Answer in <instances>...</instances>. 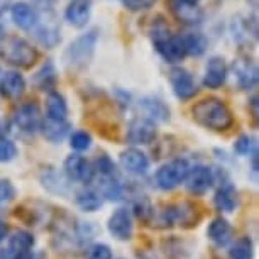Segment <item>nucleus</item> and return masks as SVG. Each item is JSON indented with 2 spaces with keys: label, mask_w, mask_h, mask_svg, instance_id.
<instances>
[{
  "label": "nucleus",
  "mask_w": 259,
  "mask_h": 259,
  "mask_svg": "<svg viewBox=\"0 0 259 259\" xmlns=\"http://www.w3.org/2000/svg\"><path fill=\"white\" fill-rule=\"evenodd\" d=\"M207 237L208 241L217 247H227L234 241V227L226 217H215L210 221L207 227Z\"/></svg>",
  "instance_id": "14"
},
{
  "label": "nucleus",
  "mask_w": 259,
  "mask_h": 259,
  "mask_svg": "<svg viewBox=\"0 0 259 259\" xmlns=\"http://www.w3.org/2000/svg\"><path fill=\"white\" fill-rule=\"evenodd\" d=\"M6 259H37L36 252L32 251H6Z\"/></svg>",
  "instance_id": "40"
},
{
  "label": "nucleus",
  "mask_w": 259,
  "mask_h": 259,
  "mask_svg": "<svg viewBox=\"0 0 259 259\" xmlns=\"http://www.w3.org/2000/svg\"><path fill=\"white\" fill-rule=\"evenodd\" d=\"M0 56L12 66L29 68L37 61L39 53L26 39L19 36H4L0 39Z\"/></svg>",
  "instance_id": "2"
},
{
  "label": "nucleus",
  "mask_w": 259,
  "mask_h": 259,
  "mask_svg": "<svg viewBox=\"0 0 259 259\" xmlns=\"http://www.w3.org/2000/svg\"><path fill=\"white\" fill-rule=\"evenodd\" d=\"M154 46L159 56L163 58L166 63H180L187 56V48H185L183 36H175L169 34L166 27L154 29Z\"/></svg>",
  "instance_id": "6"
},
{
  "label": "nucleus",
  "mask_w": 259,
  "mask_h": 259,
  "mask_svg": "<svg viewBox=\"0 0 259 259\" xmlns=\"http://www.w3.org/2000/svg\"><path fill=\"white\" fill-rule=\"evenodd\" d=\"M56 68L51 61H46L45 65L39 68V71L34 75V85L42 92H51L56 85Z\"/></svg>",
  "instance_id": "28"
},
{
  "label": "nucleus",
  "mask_w": 259,
  "mask_h": 259,
  "mask_svg": "<svg viewBox=\"0 0 259 259\" xmlns=\"http://www.w3.org/2000/svg\"><path fill=\"white\" fill-rule=\"evenodd\" d=\"M100 197H104L110 202H119L124 198V187L117 180V177L112 178H102V187H100Z\"/></svg>",
  "instance_id": "30"
},
{
  "label": "nucleus",
  "mask_w": 259,
  "mask_h": 259,
  "mask_svg": "<svg viewBox=\"0 0 259 259\" xmlns=\"http://www.w3.org/2000/svg\"><path fill=\"white\" fill-rule=\"evenodd\" d=\"M70 146H71V149L78 151V153L90 149V146H92V136L87 133V131H76V133H73L70 136Z\"/></svg>",
  "instance_id": "35"
},
{
  "label": "nucleus",
  "mask_w": 259,
  "mask_h": 259,
  "mask_svg": "<svg viewBox=\"0 0 259 259\" xmlns=\"http://www.w3.org/2000/svg\"><path fill=\"white\" fill-rule=\"evenodd\" d=\"M156 136H158L156 122L149 117H138L127 125L125 141L131 146H148L156 139Z\"/></svg>",
  "instance_id": "10"
},
{
  "label": "nucleus",
  "mask_w": 259,
  "mask_h": 259,
  "mask_svg": "<svg viewBox=\"0 0 259 259\" xmlns=\"http://www.w3.org/2000/svg\"><path fill=\"white\" fill-rule=\"evenodd\" d=\"M71 125L68 120H55V119H46L41 120V131L45 134V138L50 141V143H61L63 139L66 138L68 133H70Z\"/></svg>",
  "instance_id": "23"
},
{
  "label": "nucleus",
  "mask_w": 259,
  "mask_h": 259,
  "mask_svg": "<svg viewBox=\"0 0 259 259\" xmlns=\"http://www.w3.org/2000/svg\"><path fill=\"white\" fill-rule=\"evenodd\" d=\"M200 0H169L171 12L180 22L188 24V26H195L202 21L203 14L202 9L198 7Z\"/></svg>",
  "instance_id": "15"
},
{
  "label": "nucleus",
  "mask_w": 259,
  "mask_h": 259,
  "mask_svg": "<svg viewBox=\"0 0 259 259\" xmlns=\"http://www.w3.org/2000/svg\"><path fill=\"white\" fill-rule=\"evenodd\" d=\"M190 168H192V166L183 158L171 159L168 163L161 164L154 175L156 187L159 190H163V192H171V190L178 188L180 185L185 183Z\"/></svg>",
  "instance_id": "5"
},
{
  "label": "nucleus",
  "mask_w": 259,
  "mask_h": 259,
  "mask_svg": "<svg viewBox=\"0 0 259 259\" xmlns=\"http://www.w3.org/2000/svg\"><path fill=\"white\" fill-rule=\"evenodd\" d=\"M92 14L90 0H73L65 11V19L73 27H85Z\"/></svg>",
  "instance_id": "21"
},
{
  "label": "nucleus",
  "mask_w": 259,
  "mask_h": 259,
  "mask_svg": "<svg viewBox=\"0 0 259 259\" xmlns=\"http://www.w3.org/2000/svg\"><path fill=\"white\" fill-rule=\"evenodd\" d=\"M26 92V80L19 71H7L0 76V95L9 100L21 99Z\"/></svg>",
  "instance_id": "18"
},
{
  "label": "nucleus",
  "mask_w": 259,
  "mask_h": 259,
  "mask_svg": "<svg viewBox=\"0 0 259 259\" xmlns=\"http://www.w3.org/2000/svg\"><path fill=\"white\" fill-rule=\"evenodd\" d=\"M252 115H254V119H257V97L252 99Z\"/></svg>",
  "instance_id": "44"
},
{
  "label": "nucleus",
  "mask_w": 259,
  "mask_h": 259,
  "mask_svg": "<svg viewBox=\"0 0 259 259\" xmlns=\"http://www.w3.org/2000/svg\"><path fill=\"white\" fill-rule=\"evenodd\" d=\"M17 195V190L16 187L12 185L11 180H6V178H0V207H6L16 198Z\"/></svg>",
  "instance_id": "37"
},
{
  "label": "nucleus",
  "mask_w": 259,
  "mask_h": 259,
  "mask_svg": "<svg viewBox=\"0 0 259 259\" xmlns=\"http://www.w3.org/2000/svg\"><path fill=\"white\" fill-rule=\"evenodd\" d=\"M7 236H9V224L0 219V244L6 241Z\"/></svg>",
  "instance_id": "42"
},
{
  "label": "nucleus",
  "mask_w": 259,
  "mask_h": 259,
  "mask_svg": "<svg viewBox=\"0 0 259 259\" xmlns=\"http://www.w3.org/2000/svg\"><path fill=\"white\" fill-rule=\"evenodd\" d=\"M227 78V65L226 60L221 56H213L210 58L207 66H205V75H203V85L207 89H221L226 83Z\"/></svg>",
  "instance_id": "17"
},
{
  "label": "nucleus",
  "mask_w": 259,
  "mask_h": 259,
  "mask_svg": "<svg viewBox=\"0 0 259 259\" xmlns=\"http://www.w3.org/2000/svg\"><path fill=\"white\" fill-rule=\"evenodd\" d=\"M19 149L16 143H12L11 139L2 138L0 139V163H11L17 158Z\"/></svg>",
  "instance_id": "36"
},
{
  "label": "nucleus",
  "mask_w": 259,
  "mask_h": 259,
  "mask_svg": "<svg viewBox=\"0 0 259 259\" xmlns=\"http://www.w3.org/2000/svg\"><path fill=\"white\" fill-rule=\"evenodd\" d=\"M215 183V171L207 164H197L190 168L188 177L185 180L187 192L193 197H203Z\"/></svg>",
  "instance_id": "9"
},
{
  "label": "nucleus",
  "mask_w": 259,
  "mask_h": 259,
  "mask_svg": "<svg viewBox=\"0 0 259 259\" xmlns=\"http://www.w3.org/2000/svg\"><path fill=\"white\" fill-rule=\"evenodd\" d=\"M97 41H99V32L89 31L87 34H81L80 37H76L75 41L68 46V50L65 53V61L68 63V66L81 70V68L89 66L92 58H94Z\"/></svg>",
  "instance_id": "4"
},
{
  "label": "nucleus",
  "mask_w": 259,
  "mask_h": 259,
  "mask_svg": "<svg viewBox=\"0 0 259 259\" xmlns=\"http://www.w3.org/2000/svg\"><path fill=\"white\" fill-rule=\"evenodd\" d=\"M193 120L205 129L224 133L234 125V115L227 104L221 99H203L192 107Z\"/></svg>",
  "instance_id": "1"
},
{
  "label": "nucleus",
  "mask_w": 259,
  "mask_h": 259,
  "mask_svg": "<svg viewBox=\"0 0 259 259\" xmlns=\"http://www.w3.org/2000/svg\"><path fill=\"white\" fill-rule=\"evenodd\" d=\"M122 6L131 12H141V11H148L156 4V0H120Z\"/></svg>",
  "instance_id": "39"
},
{
  "label": "nucleus",
  "mask_w": 259,
  "mask_h": 259,
  "mask_svg": "<svg viewBox=\"0 0 259 259\" xmlns=\"http://www.w3.org/2000/svg\"><path fill=\"white\" fill-rule=\"evenodd\" d=\"M234 75L242 90H251L257 85V68L251 60H237L234 63Z\"/></svg>",
  "instance_id": "22"
},
{
  "label": "nucleus",
  "mask_w": 259,
  "mask_h": 259,
  "mask_svg": "<svg viewBox=\"0 0 259 259\" xmlns=\"http://www.w3.org/2000/svg\"><path fill=\"white\" fill-rule=\"evenodd\" d=\"M75 200H76L78 208H80L81 212H87V213H94V212H97V210H100L102 203H104L100 193L97 192V190H92V188L80 190V192L76 193Z\"/></svg>",
  "instance_id": "27"
},
{
  "label": "nucleus",
  "mask_w": 259,
  "mask_h": 259,
  "mask_svg": "<svg viewBox=\"0 0 259 259\" xmlns=\"http://www.w3.org/2000/svg\"><path fill=\"white\" fill-rule=\"evenodd\" d=\"M139 107L146 112V115L154 122H166L169 120V109L164 105V102L153 97H146L139 102Z\"/></svg>",
  "instance_id": "24"
},
{
  "label": "nucleus",
  "mask_w": 259,
  "mask_h": 259,
  "mask_svg": "<svg viewBox=\"0 0 259 259\" xmlns=\"http://www.w3.org/2000/svg\"><path fill=\"white\" fill-rule=\"evenodd\" d=\"M185 48H187V55L192 56H202L207 51V37L200 32H190L183 36Z\"/></svg>",
  "instance_id": "31"
},
{
  "label": "nucleus",
  "mask_w": 259,
  "mask_h": 259,
  "mask_svg": "<svg viewBox=\"0 0 259 259\" xmlns=\"http://www.w3.org/2000/svg\"><path fill=\"white\" fill-rule=\"evenodd\" d=\"M63 173L68 182L89 185L95 177L94 163L81 154H70L63 163Z\"/></svg>",
  "instance_id": "8"
},
{
  "label": "nucleus",
  "mask_w": 259,
  "mask_h": 259,
  "mask_svg": "<svg viewBox=\"0 0 259 259\" xmlns=\"http://www.w3.org/2000/svg\"><path fill=\"white\" fill-rule=\"evenodd\" d=\"M36 246V237L32 232L26 229H17L11 236H7V249L9 251H31Z\"/></svg>",
  "instance_id": "26"
},
{
  "label": "nucleus",
  "mask_w": 259,
  "mask_h": 259,
  "mask_svg": "<svg viewBox=\"0 0 259 259\" xmlns=\"http://www.w3.org/2000/svg\"><path fill=\"white\" fill-rule=\"evenodd\" d=\"M94 169H95V173H99L102 178H112L117 175L115 163L110 159V156H107V154H102L95 159Z\"/></svg>",
  "instance_id": "34"
},
{
  "label": "nucleus",
  "mask_w": 259,
  "mask_h": 259,
  "mask_svg": "<svg viewBox=\"0 0 259 259\" xmlns=\"http://www.w3.org/2000/svg\"><path fill=\"white\" fill-rule=\"evenodd\" d=\"M0 76H2V70H0Z\"/></svg>",
  "instance_id": "46"
},
{
  "label": "nucleus",
  "mask_w": 259,
  "mask_h": 259,
  "mask_svg": "<svg viewBox=\"0 0 259 259\" xmlns=\"http://www.w3.org/2000/svg\"><path fill=\"white\" fill-rule=\"evenodd\" d=\"M122 259H124V257H122Z\"/></svg>",
  "instance_id": "47"
},
{
  "label": "nucleus",
  "mask_w": 259,
  "mask_h": 259,
  "mask_svg": "<svg viewBox=\"0 0 259 259\" xmlns=\"http://www.w3.org/2000/svg\"><path fill=\"white\" fill-rule=\"evenodd\" d=\"M107 231L115 241L127 242L134 234V215L127 207H119L110 213L107 221Z\"/></svg>",
  "instance_id": "7"
},
{
  "label": "nucleus",
  "mask_w": 259,
  "mask_h": 259,
  "mask_svg": "<svg viewBox=\"0 0 259 259\" xmlns=\"http://www.w3.org/2000/svg\"><path fill=\"white\" fill-rule=\"evenodd\" d=\"M7 134H9V122L0 120V139L6 138Z\"/></svg>",
  "instance_id": "43"
},
{
  "label": "nucleus",
  "mask_w": 259,
  "mask_h": 259,
  "mask_svg": "<svg viewBox=\"0 0 259 259\" xmlns=\"http://www.w3.org/2000/svg\"><path fill=\"white\" fill-rule=\"evenodd\" d=\"M256 148H257V146H256V143H254V139L249 138L247 134L239 136V139L236 141V144H234V151H236L239 156L251 154Z\"/></svg>",
  "instance_id": "38"
},
{
  "label": "nucleus",
  "mask_w": 259,
  "mask_h": 259,
  "mask_svg": "<svg viewBox=\"0 0 259 259\" xmlns=\"http://www.w3.org/2000/svg\"><path fill=\"white\" fill-rule=\"evenodd\" d=\"M231 244L232 246L229 249V257L231 259H252L254 244L251 237H239L237 241H232Z\"/></svg>",
  "instance_id": "29"
},
{
  "label": "nucleus",
  "mask_w": 259,
  "mask_h": 259,
  "mask_svg": "<svg viewBox=\"0 0 259 259\" xmlns=\"http://www.w3.org/2000/svg\"><path fill=\"white\" fill-rule=\"evenodd\" d=\"M41 110L36 102H27L22 104L17 109V112L14 114V122L22 133L26 134H36L41 129Z\"/></svg>",
  "instance_id": "11"
},
{
  "label": "nucleus",
  "mask_w": 259,
  "mask_h": 259,
  "mask_svg": "<svg viewBox=\"0 0 259 259\" xmlns=\"http://www.w3.org/2000/svg\"><path fill=\"white\" fill-rule=\"evenodd\" d=\"M31 2L34 4V6H37L39 9H42V11H50L55 0H31Z\"/></svg>",
  "instance_id": "41"
},
{
  "label": "nucleus",
  "mask_w": 259,
  "mask_h": 259,
  "mask_svg": "<svg viewBox=\"0 0 259 259\" xmlns=\"http://www.w3.org/2000/svg\"><path fill=\"white\" fill-rule=\"evenodd\" d=\"M169 83L180 100H190L197 95V83L185 68H173L169 71Z\"/></svg>",
  "instance_id": "12"
},
{
  "label": "nucleus",
  "mask_w": 259,
  "mask_h": 259,
  "mask_svg": "<svg viewBox=\"0 0 259 259\" xmlns=\"http://www.w3.org/2000/svg\"><path fill=\"white\" fill-rule=\"evenodd\" d=\"M85 259H114V252L109 244L94 242L85 249Z\"/></svg>",
  "instance_id": "33"
},
{
  "label": "nucleus",
  "mask_w": 259,
  "mask_h": 259,
  "mask_svg": "<svg viewBox=\"0 0 259 259\" xmlns=\"http://www.w3.org/2000/svg\"><path fill=\"white\" fill-rule=\"evenodd\" d=\"M9 4H11V0H0V14L6 12V9L9 7Z\"/></svg>",
  "instance_id": "45"
},
{
  "label": "nucleus",
  "mask_w": 259,
  "mask_h": 259,
  "mask_svg": "<svg viewBox=\"0 0 259 259\" xmlns=\"http://www.w3.org/2000/svg\"><path fill=\"white\" fill-rule=\"evenodd\" d=\"M202 215L198 212V207H195L190 202H180L164 207L161 212L153 217V221L159 227H195L200 222Z\"/></svg>",
  "instance_id": "3"
},
{
  "label": "nucleus",
  "mask_w": 259,
  "mask_h": 259,
  "mask_svg": "<svg viewBox=\"0 0 259 259\" xmlns=\"http://www.w3.org/2000/svg\"><path fill=\"white\" fill-rule=\"evenodd\" d=\"M11 16H12L14 24H16L19 29H22V31H32V27L36 26V22L39 19V14L36 9L26 2L14 4L11 7Z\"/></svg>",
  "instance_id": "20"
},
{
  "label": "nucleus",
  "mask_w": 259,
  "mask_h": 259,
  "mask_svg": "<svg viewBox=\"0 0 259 259\" xmlns=\"http://www.w3.org/2000/svg\"><path fill=\"white\" fill-rule=\"evenodd\" d=\"M34 36L42 46L46 48H55L58 42H60V27L56 24V19L53 14L46 12V19L39 16L36 26L32 27Z\"/></svg>",
  "instance_id": "13"
},
{
  "label": "nucleus",
  "mask_w": 259,
  "mask_h": 259,
  "mask_svg": "<svg viewBox=\"0 0 259 259\" xmlns=\"http://www.w3.org/2000/svg\"><path fill=\"white\" fill-rule=\"evenodd\" d=\"M46 117L55 120H66L68 117V104L60 92H50L46 100Z\"/></svg>",
  "instance_id": "25"
},
{
  "label": "nucleus",
  "mask_w": 259,
  "mask_h": 259,
  "mask_svg": "<svg viewBox=\"0 0 259 259\" xmlns=\"http://www.w3.org/2000/svg\"><path fill=\"white\" fill-rule=\"evenodd\" d=\"M213 205L221 213H234L239 207V193L234 185L226 182L213 195Z\"/></svg>",
  "instance_id": "19"
},
{
  "label": "nucleus",
  "mask_w": 259,
  "mask_h": 259,
  "mask_svg": "<svg viewBox=\"0 0 259 259\" xmlns=\"http://www.w3.org/2000/svg\"><path fill=\"white\" fill-rule=\"evenodd\" d=\"M41 182H42V187L50 190L51 193H61L65 195L66 193V183L56 171H48V173H42L41 177Z\"/></svg>",
  "instance_id": "32"
},
{
  "label": "nucleus",
  "mask_w": 259,
  "mask_h": 259,
  "mask_svg": "<svg viewBox=\"0 0 259 259\" xmlns=\"http://www.w3.org/2000/svg\"><path fill=\"white\" fill-rule=\"evenodd\" d=\"M119 161L122 168L131 175H144L149 169V158L138 148H129L122 151Z\"/></svg>",
  "instance_id": "16"
}]
</instances>
